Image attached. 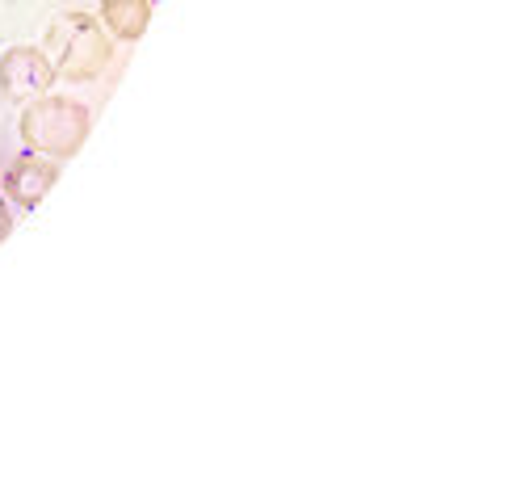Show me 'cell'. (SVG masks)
I'll return each instance as SVG.
<instances>
[{"label": "cell", "mask_w": 512, "mask_h": 504, "mask_svg": "<svg viewBox=\"0 0 512 504\" xmlns=\"http://www.w3.org/2000/svg\"><path fill=\"white\" fill-rule=\"evenodd\" d=\"M55 84V63L34 47H13L0 55V93L9 101H34Z\"/></svg>", "instance_id": "3"}, {"label": "cell", "mask_w": 512, "mask_h": 504, "mask_svg": "<svg viewBox=\"0 0 512 504\" xmlns=\"http://www.w3.org/2000/svg\"><path fill=\"white\" fill-rule=\"evenodd\" d=\"M21 139H26L34 152L51 156V160H72L84 139H89V110L72 97H34L26 110H21Z\"/></svg>", "instance_id": "1"}, {"label": "cell", "mask_w": 512, "mask_h": 504, "mask_svg": "<svg viewBox=\"0 0 512 504\" xmlns=\"http://www.w3.org/2000/svg\"><path fill=\"white\" fill-rule=\"evenodd\" d=\"M51 47H63L59 59H55V76L63 80H89L97 76L105 63H110L114 47H110V38H105L97 30V21L89 13H72V17H63L59 26H51Z\"/></svg>", "instance_id": "2"}, {"label": "cell", "mask_w": 512, "mask_h": 504, "mask_svg": "<svg viewBox=\"0 0 512 504\" xmlns=\"http://www.w3.org/2000/svg\"><path fill=\"white\" fill-rule=\"evenodd\" d=\"M101 17H105V26H110V34L135 42V38H143L147 21H152V5H147V0H105Z\"/></svg>", "instance_id": "5"}, {"label": "cell", "mask_w": 512, "mask_h": 504, "mask_svg": "<svg viewBox=\"0 0 512 504\" xmlns=\"http://www.w3.org/2000/svg\"><path fill=\"white\" fill-rule=\"evenodd\" d=\"M59 181V164L51 156H17L9 164V173H5V194L17 202V206H26L34 210L42 198L51 194V185Z\"/></svg>", "instance_id": "4"}, {"label": "cell", "mask_w": 512, "mask_h": 504, "mask_svg": "<svg viewBox=\"0 0 512 504\" xmlns=\"http://www.w3.org/2000/svg\"><path fill=\"white\" fill-rule=\"evenodd\" d=\"M9 231H13V215H9V206L0 202V244L9 240Z\"/></svg>", "instance_id": "6"}]
</instances>
